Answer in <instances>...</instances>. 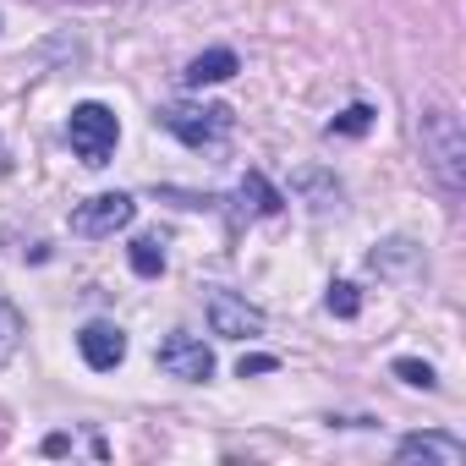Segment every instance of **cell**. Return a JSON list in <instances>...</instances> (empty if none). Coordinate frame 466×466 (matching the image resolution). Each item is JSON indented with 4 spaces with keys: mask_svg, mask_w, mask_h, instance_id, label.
<instances>
[{
    "mask_svg": "<svg viewBox=\"0 0 466 466\" xmlns=\"http://www.w3.org/2000/svg\"><path fill=\"white\" fill-rule=\"evenodd\" d=\"M237 198H242V208H253V214H280V203H286V198H280V192H275L258 170H248V176H242Z\"/></svg>",
    "mask_w": 466,
    "mask_h": 466,
    "instance_id": "cell-10",
    "label": "cell"
},
{
    "mask_svg": "<svg viewBox=\"0 0 466 466\" xmlns=\"http://www.w3.org/2000/svg\"><path fill=\"white\" fill-rule=\"evenodd\" d=\"M395 373H400L411 390H433V384H439V379H433V368H428V362H417V357H395Z\"/></svg>",
    "mask_w": 466,
    "mask_h": 466,
    "instance_id": "cell-15",
    "label": "cell"
},
{
    "mask_svg": "<svg viewBox=\"0 0 466 466\" xmlns=\"http://www.w3.org/2000/svg\"><path fill=\"white\" fill-rule=\"evenodd\" d=\"M159 368H165L170 379L203 384V379H214V351H208L198 335L176 329V335H165V340H159Z\"/></svg>",
    "mask_w": 466,
    "mask_h": 466,
    "instance_id": "cell-6",
    "label": "cell"
},
{
    "mask_svg": "<svg viewBox=\"0 0 466 466\" xmlns=\"http://www.w3.org/2000/svg\"><path fill=\"white\" fill-rule=\"evenodd\" d=\"M154 121H159L170 137L192 143V148L219 143V137L230 132V110H225V105H187V99H176V105H159Z\"/></svg>",
    "mask_w": 466,
    "mask_h": 466,
    "instance_id": "cell-3",
    "label": "cell"
},
{
    "mask_svg": "<svg viewBox=\"0 0 466 466\" xmlns=\"http://www.w3.org/2000/svg\"><path fill=\"white\" fill-rule=\"evenodd\" d=\"M237 50H203L187 72H181V83L187 88H208V83H225V77H237Z\"/></svg>",
    "mask_w": 466,
    "mask_h": 466,
    "instance_id": "cell-9",
    "label": "cell"
},
{
    "mask_svg": "<svg viewBox=\"0 0 466 466\" xmlns=\"http://www.w3.org/2000/svg\"><path fill=\"white\" fill-rule=\"evenodd\" d=\"M132 269H137L143 280L165 275V248H159V237H137V242H132Z\"/></svg>",
    "mask_w": 466,
    "mask_h": 466,
    "instance_id": "cell-11",
    "label": "cell"
},
{
    "mask_svg": "<svg viewBox=\"0 0 466 466\" xmlns=\"http://www.w3.org/2000/svg\"><path fill=\"white\" fill-rule=\"evenodd\" d=\"M275 368H280L275 357H242V362H237V373H242V379H248V373H275Z\"/></svg>",
    "mask_w": 466,
    "mask_h": 466,
    "instance_id": "cell-16",
    "label": "cell"
},
{
    "mask_svg": "<svg viewBox=\"0 0 466 466\" xmlns=\"http://www.w3.org/2000/svg\"><path fill=\"white\" fill-rule=\"evenodd\" d=\"M203 313H208V329L225 335V340H253V335L264 329V313H258L248 297L225 291V286H208V291H203Z\"/></svg>",
    "mask_w": 466,
    "mask_h": 466,
    "instance_id": "cell-4",
    "label": "cell"
},
{
    "mask_svg": "<svg viewBox=\"0 0 466 466\" xmlns=\"http://www.w3.org/2000/svg\"><path fill=\"white\" fill-rule=\"evenodd\" d=\"M132 214H137V203L127 198V192H99V198H88V203H77L72 208V230L77 237H116V230H127L132 225Z\"/></svg>",
    "mask_w": 466,
    "mask_h": 466,
    "instance_id": "cell-5",
    "label": "cell"
},
{
    "mask_svg": "<svg viewBox=\"0 0 466 466\" xmlns=\"http://www.w3.org/2000/svg\"><path fill=\"white\" fill-rule=\"evenodd\" d=\"M373 127V110L368 105H351V110H340L335 121H329V137H362Z\"/></svg>",
    "mask_w": 466,
    "mask_h": 466,
    "instance_id": "cell-12",
    "label": "cell"
},
{
    "mask_svg": "<svg viewBox=\"0 0 466 466\" xmlns=\"http://www.w3.org/2000/svg\"><path fill=\"white\" fill-rule=\"evenodd\" d=\"M66 143H72V154L83 159V165H110V154H116V143H121V121H116V110L110 105H99V99H83L77 110H72V121H66Z\"/></svg>",
    "mask_w": 466,
    "mask_h": 466,
    "instance_id": "cell-2",
    "label": "cell"
},
{
    "mask_svg": "<svg viewBox=\"0 0 466 466\" xmlns=\"http://www.w3.org/2000/svg\"><path fill=\"white\" fill-rule=\"evenodd\" d=\"M77 351H83V362H88L94 373H110V368H121V357H127V335H121L116 324L94 319V324H83Z\"/></svg>",
    "mask_w": 466,
    "mask_h": 466,
    "instance_id": "cell-7",
    "label": "cell"
},
{
    "mask_svg": "<svg viewBox=\"0 0 466 466\" xmlns=\"http://www.w3.org/2000/svg\"><path fill=\"white\" fill-rule=\"evenodd\" d=\"M329 313H340V319H357V313H362V297H357L351 280H335V286H329Z\"/></svg>",
    "mask_w": 466,
    "mask_h": 466,
    "instance_id": "cell-14",
    "label": "cell"
},
{
    "mask_svg": "<svg viewBox=\"0 0 466 466\" xmlns=\"http://www.w3.org/2000/svg\"><path fill=\"white\" fill-rule=\"evenodd\" d=\"M395 461H439V466H461L466 461V444L450 439V433H406L395 444Z\"/></svg>",
    "mask_w": 466,
    "mask_h": 466,
    "instance_id": "cell-8",
    "label": "cell"
},
{
    "mask_svg": "<svg viewBox=\"0 0 466 466\" xmlns=\"http://www.w3.org/2000/svg\"><path fill=\"white\" fill-rule=\"evenodd\" d=\"M417 137H422V159L439 176V187L461 192L466 187V127H461L455 105L450 99H428L422 121H417Z\"/></svg>",
    "mask_w": 466,
    "mask_h": 466,
    "instance_id": "cell-1",
    "label": "cell"
},
{
    "mask_svg": "<svg viewBox=\"0 0 466 466\" xmlns=\"http://www.w3.org/2000/svg\"><path fill=\"white\" fill-rule=\"evenodd\" d=\"M17 340H23V313H17L6 297H0V357H12Z\"/></svg>",
    "mask_w": 466,
    "mask_h": 466,
    "instance_id": "cell-13",
    "label": "cell"
}]
</instances>
